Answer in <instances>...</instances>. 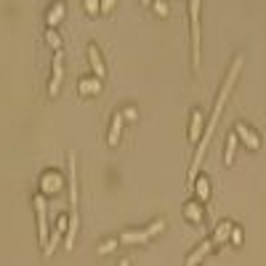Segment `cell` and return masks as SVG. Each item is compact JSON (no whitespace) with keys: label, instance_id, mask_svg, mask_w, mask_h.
Instances as JSON below:
<instances>
[{"label":"cell","instance_id":"1","mask_svg":"<svg viewBox=\"0 0 266 266\" xmlns=\"http://www.w3.org/2000/svg\"><path fill=\"white\" fill-rule=\"evenodd\" d=\"M242 62H245V59H242V53L234 56V62H232V67H229L226 77H224V85H221V91H218V99H216V107H213V114H211V123H208V128H205L202 136H200L197 155H194V163H192V168H189V187L194 184V179H197V168L202 165L205 149H208V144H211V138H213V131H216V125H218V117H221V109H224V104H226V99H229V94H232V88H234L237 77H240Z\"/></svg>","mask_w":266,"mask_h":266},{"label":"cell","instance_id":"2","mask_svg":"<svg viewBox=\"0 0 266 266\" xmlns=\"http://www.w3.org/2000/svg\"><path fill=\"white\" fill-rule=\"evenodd\" d=\"M189 19H192V67L200 69V43H202V29H200V0H189Z\"/></svg>","mask_w":266,"mask_h":266},{"label":"cell","instance_id":"3","mask_svg":"<svg viewBox=\"0 0 266 266\" xmlns=\"http://www.w3.org/2000/svg\"><path fill=\"white\" fill-rule=\"evenodd\" d=\"M35 211H38V237H40V242L45 245L48 242V205H45V194L40 192V194H35Z\"/></svg>","mask_w":266,"mask_h":266},{"label":"cell","instance_id":"4","mask_svg":"<svg viewBox=\"0 0 266 266\" xmlns=\"http://www.w3.org/2000/svg\"><path fill=\"white\" fill-rule=\"evenodd\" d=\"M62 80H64V56H62V48L53 53V64H51V83H48V94L56 96L62 88Z\"/></svg>","mask_w":266,"mask_h":266},{"label":"cell","instance_id":"5","mask_svg":"<svg viewBox=\"0 0 266 266\" xmlns=\"http://www.w3.org/2000/svg\"><path fill=\"white\" fill-rule=\"evenodd\" d=\"M67 226H69V218H67V216H59L56 229H51V237H48V242L43 245V253H45V256H53L56 245H59V242L64 240V234H67Z\"/></svg>","mask_w":266,"mask_h":266},{"label":"cell","instance_id":"6","mask_svg":"<svg viewBox=\"0 0 266 266\" xmlns=\"http://www.w3.org/2000/svg\"><path fill=\"white\" fill-rule=\"evenodd\" d=\"M62 187H64L62 173L48 170V173H43V176H40V192L43 194H56V192H62Z\"/></svg>","mask_w":266,"mask_h":266},{"label":"cell","instance_id":"7","mask_svg":"<svg viewBox=\"0 0 266 266\" xmlns=\"http://www.w3.org/2000/svg\"><path fill=\"white\" fill-rule=\"evenodd\" d=\"M234 133L240 136V141L245 144L248 149H253V152H256V149L261 146V138H258V133L256 131H250L245 123H237V128H234Z\"/></svg>","mask_w":266,"mask_h":266},{"label":"cell","instance_id":"8","mask_svg":"<svg viewBox=\"0 0 266 266\" xmlns=\"http://www.w3.org/2000/svg\"><path fill=\"white\" fill-rule=\"evenodd\" d=\"M77 163H75V152H69V205L77 208Z\"/></svg>","mask_w":266,"mask_h":266},{"label":"cell","instance_id":"9","mask_svg":"<svg viewBox=\"0 0 266 266\" xmlns=\"http://www.w3.org/2000/svg\"><path fill=\"white\" fill-rule=\"evenodd\" d=\"M88 62H91V67H94L96 77H104V75H107V67H104V62H101V53H99V45H96V43L88 45Z\"/></svg>","mask_w":266,"mask_h":266},{"label":"cell","instance_id":"10","mask_svg":"<svg viewBox=\"0 0 266 266\" xmlns=\"http://www.w3.org/2000/svg\"><path fill=\"white\" fill-rule=\"evenodd\" d=\"M202 216H205V211H202V202H197V200H189L187 205H184V218H187V221H192V224H200V221H202Z\"/></svg>","mask_w":266,"mask_h":266},{"label":"cell","instance_id":"11","mask_svg":"<svg viewBox=\"0 0 266 266\" xmlns=\"http://www.w3.org/2000/svg\"><path fill=\"white\" fill-rule=\"evenodd\" d=\"M67 14V6H64V0H56V3L48 8V16H45V21H48V27H56L59 21L64 19Z\"/></svg>","mask_w":266,"mask_h":266},{"label":"cell","instance_id":"12","mask_svg":"<svg viewBox=\"0 0 266 266\" xmlns=\"http://www.w3.org/2000/svg\"><path fill=\"white\" fill-rule=\"evenodd\" d=\"M77 226H80V216L72 211V216H69V229H67V234H64V248H67V250H72V245H75Z\"/></svg>","mask_w":266,"mask_h":266},{"label":"cell","instance_id":"13","mask_svg":"<svg viewBox=\"0 0 266 266\" xmlns=\"http://www.w3.org/2000/svg\"><path fill=\"white\" fill-rule=\"evenodd\" d=\"M123 123H125V117H123V112H120V114H114V117H112V128H109V146H117V144H120V133H123Z\"/></svg>","mask_w":266,"mask_h":266},{"label":"cell","instance_id":"14","mask_svg":"<svg viewBox=\"0 0 266 266\" xmlns=\"http://www.w3.org/2000/svg\"><path fill=\"white\" fill-rule=\"evenodd\" d=\"M77 91H80L83 96H88V94H99V91H101V80H99V77H83V80L77 83Z\"/></svg>","mask_w":266,"mask_h":266},{"label":"cell","instance_id":"15","mask_svg":"<svg viewBox=\"0 0 266 266\" xmlns=\"http://www.w3.org/2000/svg\"><path fill=\"white\" fill-rule=\"evenodd\" d=\"M211 248H213V240H202V242H200V248H197V250H194L192 256L187 258V263H189V266L200 263V261H202V258L208 256V253H211Z\"/></svg>","mask_w":266,"mask_h":266},{"label":"cell","instance_id":"16","mask_svg":"<svg viewBox=\"0 0 266 266\" xmlns=\"http://www.w3.org/2000/svg\"><path fill=\"white\" fill-rule=\"evenodd\" d=\"M202 114H200V109H194L192 112V123H189V138L192 141H197V138L202 136Z\"/></svg>","mask_w":266,"mask_h":266},{"label":"cell","instance_id":"17","mask_svg":"<svg viewBox=\"0 0 266 266\" xmlns=\"http://www.w3.org/2000/svg\"><path fill=\"white\" fill-rule=\"evenodd\" d=\"M232 221H221L216 226V232H213V245H221V242H226L229 240V234H232Z\"/></svg>","mask_w":266,"mask_h":266},{"label":"cell","instance_id":"18","mask_svg":"<svg viewBox=\"0 0 266 266\" xmlns=\"http://www.w3.org/2000/svg\"><path fill=\"white\" fill-rule=\"evenodd\" d=\"M149 237H152V234H149L146 229H144V232H123V234H120V242L136 245V242H149Z\"/></svg>","mask_w":266,"mask_h":266},{"label":"cell","instance_id":"19","mask_svg":"<svg viewBox=\"0 0 266 266\" xmlns=\"http://www.w3.org/2000/svg\"><path fill=\"white\" fill-rule=\"evenodd\" d=\"M192 189H197L200 202H205L208 197H211V184H208V179H205V176H200L197 181H194V184H192Z\"/></svg>","mask_w":266,"mask_h":266},{"label":"cell","instance_id":"20","mask_svg":"<svg viewBox=\"0 0 266 266\" xmlns=\"http://www.w3.org/2000/svg\"><path fill=\"white\" fill-rule=\"evenodd\" d=\"M234 149H237V133H232L226 138V152H224V163L232 165L234 163Z\"/></svg>","mask_w":266,"mask_h":266},{"label":"cell","instance_id":"21","mask_svg":"<svg viewBox=\"0 0 266 266\" xmlns=\"http://www.w3.org/2000/svg\"><path fill=\"white\" fill-rule=\"evenodd\" d=\"M45 40H48L51 48H56V51L62 48V38H59V32H56L53 27H48V32H45Z\"/></svg>","mask_w":266,"mask_h":266},{"label":"cell","instance_id":"22","mask_svg":"<svg viewBox=\"0 0 266 266\" xmlns=\"http://www.w3.org/2000/svg\"><path fill=\"white\" fill-rule=\"evenodd\" d=\"M114 248H117V240H107V242H101V245H99V256H107V253H112Z\"/></svg>","mask_w":266,"mask_h":266},{"label":"cell","instance_id":"23","mask_svg":"<svg viewBox=\"0 0 266 266\" xmlns=\"http://www.w3.org/2000/svg\"><path fill=\"white\" fill-rule=\"evenodd\" d=\"M83 8L94 16V14H99V11H101V0H83Z\"/></svg>","mask_w":266,"mask_h":266},{"label":"cell","instance_id":"24","mask_svg":"<svg viewBox=\"0 0 266 266\" xmlns=\"http://www.w3.org/2000/svg\"><path fill=\"white\" fill-rule=\"evenodd\" d=\"M163 229H165V221H163V218H157V221H155L152 226H146V232H149V234L155 237L157 232H163Z\"/></svg>","mask_w":266,"mask_h":266},{"label":"cell","instance_id":"25","mask_svg":"<svg viewBox=\"0 0 266 266\" xmlns=\"http://www.w3.org/2000/svg\"><path fill=\"white\" fill-rule=\"evenodd\" d=\"M123 117L128 120V123H136V120H138V112H136V107H125V109H123Z\"/></svg>","mask_w":266,"mask_h":266},{"label":"cell","instance_id":"26","mask_svg":"<svg viewBox=\"0 0 266 266\" xmlns=\"http://www.w3.org/2000/svg\"><path fill=\"white\" fill-rule=\"evenodd\" d=\"M155 11L160 16H168V3H165V0H155Z\"/></svg>","mask_w":266,"mask_h":266},{"label":"cell","instance_id":"27","mask_svg":"<svg viewBox=\"0 0 266 266\" xmlns=\"http://www.w3.org/2000/svg\"><path fill=\"white\" fill-rule=\"evenodd\" d=\"M229 240H232V242H234V245H240V242H242V229L232 226V234H229Z\"/></svg>","mask_w":266,"mask_h":266},{"label":"cell","instance_id":"28","mask_svg":"<svg viewBox=\"0 0 266 266\" xmlns=\"http://www.w3.org/2000/svg\"><path fill=\"white\" fill-rule=\"evenodd\" d=\"M114 3H117V0H101V11H109Z\"/></svg>","mask_w":266,"mask_h":266},{"label":"cell","instance_id":"29","mask_svg":"<svg viewBox=\"0 0 266 266\" xmlns=\"http://www.w3.org/2000/svg\"><path fill=\"white\" fill-rule=\"evenodd\" d=\"M141 3H152V0H141Z\"/></svg>","mask_w":266,"mask_h":266}]
</instances>
